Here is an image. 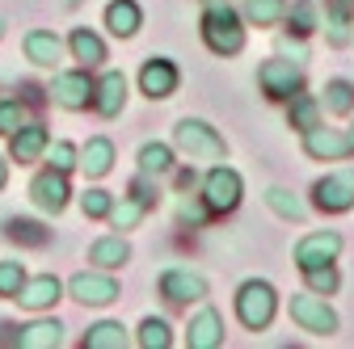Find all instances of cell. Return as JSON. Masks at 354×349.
I'll list each match as a JSON object with an SVG mask.
<instances>
[{
  "mask_svg": "<svg viewBox=\"0 0 354 349\" xmlns=\"http://www.w3.org/2000/svg\"><path fill=\"white\" fill-rule=\"evenodd\" d=\"M274 312H279V295H274L270 282L249 278V282L236 290V316H241L245 328H253V332H257V328H270Z\"/></svg>",
  "mask_w": 354,
  "mask_h": 349,
  "instance_id": "6da1fadb",
  "label": "cell"
},
{
  "mask_svg": "<svg viewBox=\"0 0 354 349\" xmlns=\"http://www.w3.org/2000/svg\"><path fill=\"white\" fill-rule=\"evenodd\" d=\"M203 38L215 55H236L245 47V26L228 5H211L203 17Z\"/></svg>",
  "mask_w": 354,
  "mask_h": 349,
  "instance_id": "7a4b0ae2",
  "label": "cell"
},
{
  "mask_svg": "<svg viewBox=\"0 0 354 349\" xmlns=\"http://www.w3.org/2000/svg\"><path fill=\"white\" fill-rule=\"evenodd\" d=\"M173 143L182 148L190 160H219V156H224V139H219L207 122H198V118H182V122H177L173 126Z\"/></svg>",
  "mask_w": 354,
  "mask_h": 349,
  "instance_id": "3957f363",
  "label": "cell"
},
{
  "mask_svg": "<svg viewBox=\"0 0 354 349\" xmlns=\"http://www.w3.org/2000/svg\"><path fill=\"white\" fill-rule=\"evenodd\" d=\"M257 80H261V93L274 101H291L295 93H304V72L295 59H266Z\"/></svg>",
  "mask_w": 354,
  "mask_h": 349,
  "instance_id": "277c9868",
  "label": "cell"
},
{
  "mask_svg": "<svg viewBox=\"0 0 354 349\" xmlns=\"http://www.w3.org/2000/svg\"><path fill=\"white\" fill-rule=\"evenodd\" d=\"M291 320L299 328H308V332H317V337L337 332V316H333V308H329L317 290L313 295H291Z\"/></svg>",
  "mask_w": 354,
  "mask_h": 349,
  "instance_id": "5b68a950",
  "label": "cell"
},
{
  "mask_svg": "<svg viewBox=\"0 0 354 349\" xmlns=\"http://www.w3.org/2000/svg\"><path fill=\"white\" fill-rule=\"evenodd\" d=\"M313 198H317V206L329 210V215L350 210V206H354V168H342V172L321 177V181L313 186Z\"/></svg>",
  "mask_w": 354,
  "mask_h": 349,
  "instance_id": "8992f818",
  "label": "cell"
},
{
  "mask_svg": "<svg viewBox=\"0 0 354 349\" xmlns=\"http://www.w3.org/2000/svg\"><path fill=\"white\" fill-rule=\"evenodd\" d=\"M203 198L211 210H232L241 202V172L236 168H211L207 172V181H203Z\"/></svg>",
  "mask_w": 354,
  "mask_h": 349,
  "instance_id": "52a82bcc",
  "label": "cell"
},
{
  "mask_svg": "<svg viewBox=\"0 0 354 349\" xmlns=\"http://www.w3.org/2000/svg\"><path fill=\"white\" fill-rule=\"evenodd\" d=\"M304 152L313 156V160H346L354 148H350V135H342V130L317 122L313 130H304Z\"/></svg>",
  "mask_w": 354,
  "mask_h": 349,
  "instance_id": "ba28073f",
  "label": "cell"
},
{
  "mask_svg": "<svg viewBox=\"0 0 354 349\" xmlns=\"http://www.w3.org/2000/svg\"><path fill=\"white\" fill-rule=\"evenodd\" d=\"M342 252V236L337 232H313L295 244V266L313 270V266H329V261Z\"/></svg>",
  "mask_w": 354,
  "mask_h": 349,
  "instance_id": "9c48e42d",
  "label": "cell"
},
{
  "mask_svg": "<svg viewBox=\"0 0 354 349\" xmlns=\"http://www.w3.org/2000/svg\"><path fill=\"white\" fill-rule=\"evenodd\" d=\"M30 198L38 210H47V215H59L68 206V181H64V172L59 168H47V172H38L34 186H30Z\"/></svg>",
  "mask_w": 354,
  "mask_h": 349,
  "instance_id": "30bf717a",
  "label": "cell"
},
{
  "mask_svg": "<svg viewBox=\"0 0 354 349\" xmlns=\"http://www.w3.org/2000/svg\"><path fill=\"white\" fill-rule=\"evenodd\" d=\"M160 295L173 299V303H194V299H207V278L194 274V270H165L160 274Z\"/></svg>",
  "mask_w": 354,
  "mask_h": 349,
  "instance_id": "8fae6325",
  "label": "cell"
},
{
  "mask_svg": "<svg viewBox=\"0 0 354 349\" xmlns=\"http://www.w3.org/2000/svg\"><path fill=\"white\" fill-rule=\"evenodd\" d=\"M177 68H173V59H148L144 63V72H140V89L152 97V101H160V97H173L177 93Z\"/></svg>",
  "mask_w": 354,
  "mask_h": 349,
  "instance_id": "7c38bea8",
  "label": "cell"
},
{
  "mask_svg": "<svg viewBox=\"0 0 354 349\" xmlns=\"http://www.w3.org/2000/svg\"><path fill=\"white\" fill-rule=\"evenodd\" d=\"M55 101L64 106V110H84L88 101H93V80H88L84 72H64V76H55Z\"/></svg>",
  "mask_w": 354,
  "mask_h": 349,
  "instance_id": "4fadbf2b",
  "label": "cell"
},
{
  "mask_svg": "<svg viewBox=\"0 0 354 349\" xmlns=\"http://www.w3.org/2000/svg\"><path fill=\"white\" fill-rule=\"evenodd\" d=\"M68 286H72V295H76L80 303H88V308H106V303L118 299L114 278H102V274H76Z\"/></svg>",
  "mask_w": 354,
  "mask_h": 349,
  "instance_id": "5bb4252c",
  "label": "cell"
},
{
  "mask_svg": "<svg viewBox=\"0 0 354 349\" xmlns=\"http://www.w3.org/2000/svg\"><path fill=\"white\" fill-rule=\"evenodd\" d=\"M122 101H127V76H122V72H106V76L93 84V110H97L102 118H114V114L122 110Z\"/></svg>",
  "mask_w": 354,
  "mask_h": 349,
  "instance_id": "9a60e30c",
  "label": "cell"
},
{
  "mask_svg": "<svg viewBox=\"0 0 354 349\" xmlns=\"http://www.w3.org/2000/svg\"><path fill=\"white\" fill-rule=\"evenodd\" d=\"M186 341H190V349H215V345H224V320H219V312L215 308H203L190 320Z\"/></svg>",
  "mask_w": 354,
  "mask_h": 349,
  "instance_id": "2e32d148",
  "label": "cell"
},
{
  "mask_svg": "<svg viewBox=\"0 0 354 349\" xmlns=\"http://www.w3.org/2000/svg\"><path fill=\"white\" fill-rule=\"evenodd\" d=\"M59 278L55 274H38V278H30V282H21V290H17V299H21V308H30V312H42V308H51V303L59 299Z\"/></svg>",
  "mask_w": 354,
  "mask_h": 349,
  "instance_id": "e0dca14e",
  "label": "cell"
},
{
  "mask_svg": "<svg viewBox=\"0 0 354 349\" xmlns=\"http://www.w3.org/2000/svg\"><path fill=\"white\" fill-rule=\"evenodd\" d=\"M47 152V126H17L13 130V160L30 164Z\"/></svg>",
  "mask_w": 354,
  "mask_h": 349,
  "instance_id": "ac0fdd59",
  "label": "cell"
},
{
  "mask_svg": "<svg viewBox=\"0 0 354 349\" xmlns=\"http://www.w3.org/2000/svg\"><path fill=\"white\" fill-rule=\"evenodd\" d=\"M59 341H64V324L59 320H38V324H26L17 332V345H26V349H51Z\"/></svg>",
  "mask_w": 354,
  "mask_h": 349,
  "instance_id": "d6986e66",
  "label": "cell"
},
{
  "mask_svg": "<svg viewBox=\"0 0 354 349\" xmlns=\"http://www.w3.org/2000/svg\"><path fill=\"white\" fill-rule=\"evenodd\" d=\"M59 38L55 34H47V30H34L30 38H26V55L38 63V68H55L59 63Z\"/></svg>",
  "mask_w": 354,
  "mask_h": 349,
  "instance_id": "ffe728a7",
  "label": "cell"
},
{
  "mask_svg": "<svg viewBox=\"0 0 354 349\" xmlns=\"http://www.w3.org/2000/svg\"><path fill=\"white\" fill-rule=\"evenodd\" d=\"M106 26L118 38H131V34L140 30V5H136V0H114V5L106 9Z\"/></svg>",
  "mask_w": 354,
  "mask_h": 349,
  "instance_id": "44dd1931",
  "label": "cell"
},
{
  "mask_svg": "<svg viewBox=\"0 0 354 349\" xmlns=\"http://www.w3.org/2000/svg\"><path fill=\"white\" fill-rule=\"evenodd\" d=\"M127 257H131V244L122 236H106V240H97L93 248H88V261H97V266H106V270L127 266Z\"/></svg>",
  "mask_w": 354,
  "mask_h": 349,
  "instance_id": "7402d4cb",
  "label": "cell"
},
{
  "mask_svg": "<svg viewBox=\"0 0 354 349\" xmlns=\"http://www.w3.org/2000/svg\"><path fill=\"white\" fill-rule=\"evenodd\" d=\"M80 164H84L88 177H106V172L114 168V143H110V139H88Z\"/></svg>",
  "mask_w": 354,
  "mask_h": 349,
  "instance_id": "603a6c76",
  "label": "cell"
},
{
  "mask_svg": "<svg viewBox=\"0 0 354 349\" xmlns=\"http://www.w3.org/2000/svg\"><path fill=\"white\" fill-rule=\"evenodd\" d=\"M84 345L88 349H122L127 345V332H122V324L102 320V324H93V328L84 332Z\"/></svg>",
  "mask_w": 354,
  "mask_h": 349,
  "instance_id": "cb8c5ba5",
  "label": "cell"
},
{
  "mask_svg": "<svg viewBox=\"0 0 354 349\" xmlns=\"http://www.w3.org/2000/svg\"><path fill=\"white\" fill-rule=\"evenodd\" d=\"M72 55L80 63H102L106 59V42L97 34H88V30H72Z\"/></svg>",
  "mask_w": 354,
  "mask_h": 349,
  "instance_id": "d4e9b609",
  "label": "cell"
},
{
  "mask_svg": "<svg viewBox=\"0 0 354 349\" xmlns=\"http://www.w3.org/2000/svg\"><path fill=\"white\" fill-rule=\"evenodd\" d=\"M287 122H291L295 130H313V126L321 122V106H317L313 97L295 93V97H291V110H287Z\"/></svg>",
  "mask_w": 354,
  "mask_h": 349,
  "instance_id": "484cf974",
  "label": "cell"
},
{
  "mask_svg": "<svg viewBox=\"0 0 354 349\" xmlns=\"http://www.w3.org/2000/svg\"><path fill=\"white\" fill-rule=\"evenodd\" d=\"M169 168H173L169 143H144L140 148V172H144V177H152V172H169Z\"/></svg>",
  "mask_w": 354,
  "mask_h": 349,
  "instance_id": "4316f807",
  "label": "cell"
},
{
  "mask_svg": "<svg viewBox=\"0 0 354 349\" xmlns=\"http://www.w3.org/2000/svg\"><path fill=\"white\" fill-rule=\"evenodd\" d=\"M266 202H270V210L274 215H283V219H304V202L291 194V190H279V186H270V190H266Z\"/></svg>",
  "mask_w": 354,
  "mask_h": 349,
  "instance_id": "83f0119b",
  "label": "cell"
},
{
  "mask_svg": "<svg viewBox=\"0 0 354 349\" xmlns=\"http://www.w3.org/2000/svg\"><path fill=\"white\" fill-rule=\"evenodd\" d=\"M325 110L329 114H350L354 110V84L350 80H329L325 84Z\"/></svg>",
  "mask_w": 354,
  "mask_h": 349,
  "instance_id": "f1b7e54d",
  "label": "cell"
},
{
  "mask_svg": "<svg viewBox=\"0 0 354 349\" xmlns=\"http://www.w3.org/2000/svg\"><path fill=\"white\" fill-rule=\"evenodd\" d=\"M283 13H287L283 0H245V17H249L253 26H274Z\"/></svg>",
  "mask_w": 354,
  "mask_h": 349,
  "instance_id": "f546056e",
  "label": "cell"
},
{
  "mask_svg": "<svg viewBox=\"0 0 354 349\" xmlns=\"http://www.w3.org/2000/svg\"><path fill=\"white\" fill-rule=\"evenodd\" d=\"M287 21H291V34L295 38H308V34L317 30V5H313V0H299V5H291Z\"/></svg>",
  "mask_w": 354,
  "mask_h": 349,
  "instance_id": "4dcf8cb0",
  "label": "cell"
},
{
  "mask_svg": "<svg viewBox=\"0 0 354 349\" xmlns=\"http://www.w3.org/2000/svg\"><path fill=\"white\" fill-rule=\"evenodd\" d=\"M144 215H148V202H144V198H122L118 206H110V219H114L118 228H136Z\"/></svg>",
  "mask_w": 354,
  "mask_h": 349,
  "instance_id": "1f68e13d",
  "label": "cell"
},
{
  "mask_svg": "<svg viewBox=\"0 0 354 349\" xmlns=\"http://www.w3.org/2000/svg\"><path fill=\"white\" fill-rule=\"evenodd\" d=\"M21 282H26L21 261H0V295H5V299H17Z\"/></svg>",
  "mask_w": 354,
  "mask_h": 349,
  "instance_id": "d6a6232c",
  "label": "cell"
},
{
  "mask_svg": "<svg viewBox=\"0 0 354 349\" xmlns=\"http://www.w3.org/2000/svg\"><path fill=\"white\" fill-rule=\"evenodd\" d=\"M169 341H173V332H169L165 320H144V324H140V345H144V349H165Z\"/></svg>",
  "mask_w": 354,
  "mask_h": 349,
  "instance_id": "836d02e7",
  "label": "cell"
},
{
  "mask_svg": "<svg viewBox=\"0 0 354 349\" xmlns=\"http://www.w3.org/2000/svg\"><path fill=\"white\" fill-rule=\"evenodd\" d=\"M308 274V286H313L317 295H333L337 290V270H333V261H329V266H313V270H304Z\"/></svg>",
  "mask_w": 354,
  "mask_h": 349,
  "instance_id": "e575fe53",
  "label": "cell"
},
{
  "mask_svg": "<svg viewBox=\"0 0 354 349\" xmlns=\"http://www.w3.org/2000/svg\"><path fill=\"white\" fill-rule=\"evenodd\" d=\"M110 206H114V198H110L106 190H88V194L80 198V210L88 215V219H102V215H110Z\"/></svg>",
  "mask_w": 354,
  "mask_h": 349,
  "instance_id": "d590c367",
  "label": "cell"
},
{
  "mask_svg": "<svg viewBox=\"0 0 354 349\" xmlns=\"http://www.w3.org/2000/svg\"><path fill=\"white\" fill-rule=\"evenodd\" d=\"M9 236L13 240H26V244H47V232H42L38 223H30V219H13L9 223Z\"/></svg>",
  "mask_w": 354,
  "mask_h": 349,
  "instance_id": "8d00e7d4",
  "label": "cell"
},
{
  "mask_svg": "<svg viewBox=\"0 0 354 349\" xmlns=\"http://www.w3.org/2000/svg\"><path fill=\"white\" fill-rule=\"evenodd\" d=\"M26 122V110H21V101H5L0 106V135H13V130Z\"/></svg>",
  "mask_w": 354,
  "mask_h": 349,
  "instance_id": "74e56055",
  "label": "cell"
},
{
  "mask_svg": "<svg viewBox=\"0 0 354 349\" xmlns=\"http://www.w3.org/2000/svg\"><path fill=\"white\" fill-rule=\"evenodd\" d=\"M72 164H76V148H72V143H55V148H51V168L68 172Z\"/></svg>",
  "mask_w": 354,
  "mask_h": 349,
  "instance_id": "f35d334b",
  "label": "cell"
},
{
  "mask_svg": "<svg viewBox=\"0 0 354 349\" xmlns=\"http://www.w3.org/2000/svg\"><path fill=\"white\" fill-rule=\"evenodd\" d=\"M177 219H182V223H203V210H198V206H190V202H182Z\"/></svg>",
  "mask_w": 354,
  "mask_h": 349,
  "instance_id": "ab89813d",
  "label": "cell"
},
{
  "mask_svg": "<svg viewBox=\"0 0 354 349\" xmlns=\"http://www.w3.org/2000/svg\"><path fill=\"white\" fill-rule=\"evenodd\" d=\"M0 190H5V156H0Z\"/></svg>",
  "mask_w": 354,
  "mask_h": 349,
  "instance_id": "60d3db41",
  "label": "cell"
},
{
  "mask_svg": "<svg viewBox=\"0 0 354 349\" xmlns=\"http://www.w3.org/2000/svg\"><path fill=\"white\" fill-rule=\"evenodd\" d=\"M350 148H354V126H350Z\"/></svg>",
  "mask_w": 354,
  "mask_h": 349,
  "instance_id": "b9f144b4",
  "label": "cell"
},
{
  "mask_svg": "<svg viewBox=\"0 0 354 349\" xmlns=\"http://www.w3.org/2000/svg\"><path fill=\"white\" fill-rule=\"evenodd\" d=\"M0 34H5V26H0Z\"/></svg>",
  "mask_w": 354,
  "mask_h": 349,
  "instance_id": "7bdbcfd3",
  "label": "cell"
},
{
  "mask_svg": "<svg viewBox=\"0 0 354 349\" xmlns=\"http://www.w3.org/2000/svg\"><path fill=\"white\" fill-rule=\"evenodd\" d=\"M350 5H354V0H350Z\"/></svg>",
  "mask_w": 354,
  "mask_h": 349,
  "instance_id": "ee69618b",
  "label": "cell"
}]
</instances>
